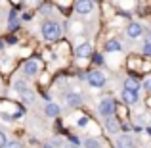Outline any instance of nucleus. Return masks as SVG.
Listing matches in <instances>:
<instances>
[{
	"instance_id": "obj_1",
	"label": "nucleus",
	"mask_w": 151,
	"mask_h": 148,
	"mask_svg": "<svg viewBox=\"0 0 151 148\" xmlns=\"http://www.w3.org/2000/svg\"><path fill=\"white\" fill-rule=\"evenodd\" d=\"M40 31H42V37H44L46 41H58V39L61 37V25H59L58 21H52V19L42 23Z\"/></svg>"
},
{
	"instance_id": "obj_2",
	"label": "nucleus",
	"mask_w": 151,
	"mask_h": 148,
	"mask_svg": "<svg viewBox=\"0 0 151 148\" xmlns=\"http://www.w3.org/2000/svg\"><path fill=\"white\" fill-rule=\"evenodd\" d=\"M115 112H117V106H115V102L111 98H105L100 102V114L103 117H113Z\"/></svg>"
},
{
	"instance_id": "obj_3",
	"label": "nucleus",
	"mask_w": 151,
	"mask_h": 148,
	"mask_svg": "<svg viewBox=\"0 0 151 148\" xmlns=\"http://www.w3.org/2000/svg\"><path fill=\"white\" fill-rule=\"evenodd\" d=\"M86 79H88V83L92 87H103L105 85V75H103L101 71H90V73L86 75Z\"/></svg>"
},
{
	"instance_id": "obj_4",
	"label": "nucleus",
	"mask_w": 151,
	"mask_h": 148,
	"mask_svg": "<svg viewBox=\"0 0 151 148\" xmlns=\"http://www.w3.org/2000/svg\"><path fill=\"white\" fill-rule=\"evenodd\" d=\"M14 87H15V90H17V93H19V94H21L23 98L27 100V102H33V100H35L33 93H31V89H29V87H27V85H25L23 81H17V83H15Z\"/></svg>"
},
{
	"instance_id": "obj_5",
	"label": "nucleus",
	"mask_w": 151,
	"mask_h": 148,
	"mask_svg": "<svg viewBox=\"0 0 151 148\" xmlns=\"http://www.w3.org/2000/svg\"><path fill=\"white\" fill-rule=\"evenodd\" d=\"M75 8H77V12L81 15H86V14H90V12H92L94 2H92V0H78V2L75 4Z\"/></svg>"
},
{
	"instance_id": "obj_6",
	"label": "nucleus",
	"mask_w": 151,
	"mask_h": 148,
	"mask_svg": "<svg viewBox=\"0 0 151 148\" xmlns=\"http://www.w3.org/2000/svg\"><path fill=\"white\" fill-rule=\"evenodd\" d=\"M142 33H144V27H142L140 23H130L128 29H126V35H128L130 39H138Z\"/></svg>"
},
{
	"instance_id": "obj_7",
	"label": "nucleus",
	"mask_w": 151,
	"mask_h": 148,
	"mask_svg": "<svg viewBox=\"0 0 151 148\" xmlns=\"http://www.w3.org/2000/svg\"><path fill=\"white\" fill-rule=\"evenodd\" d=\"M23 71H25V75H37V71H38V63L35 62V60H27L25 63H23Z\"/></svg>"
},
{
	"instance_id": "obj_8",
	"label": "nucleus",
	"mask_w": 151,
	"mask_h": 148,
	"mask_svg": "<svg viewBox=\"0 0 151 148\" xmlns=\"http://www.w3.org/2000/svg\"><path fill=\"white\" fill-rule=\"evenodd\" d=\"M105 129L109 131V133H119V129H121V121H119V119H115V117H107Z\"/></svg>"
},
{
	"instance_id": "obj_9",
	"label": "nucleus",
	"mask_w": 151,
	"mask_h": 148,
	"mask_svg": "<svg viewBox=\"0 0 151 148\" xmlns=\"http://www.w3.org/2000/svg\"><path fill=\"white\" fill-rule=\"evenodd\" d=\"M138 89H140V81H138L136 77H128L124 81V90H132V93H138Z\"/></svg>"
},
{
	"instance_id": "obj_10",
	"label": "nucleus",
	"mask_w": 151,
	"mask_h": 148,
	"mask_svg": "<svg viewBox=\"0 0 151 148\" xmlns=\"http://www.w3.org/2000/svg\"><path fill=\"white\" fill-rule=\"evenodd\" d=\"M90 54H92V46H90L88 42H82V44L77 46V56H81V58H88Z\"/></svg>"
},
{
	"instance_id": "obj_11",
	"label": "nucleus",
	"mask_w": 151,
	"mask_h": 148,
	"mask_svg": "<svg viewBox=\"0 0 151 148\" xmlns=\"http://www.w3.org/2000/svg\"><path fill=\"white\" fill-rule=\"evenodd\" d=\"M122 100H124L128 106H134L138 102V93H132V90H122Z\"/></svg>"
},
{
	"instance_id": "obj_12",
	"label": "nucleus",
	"mask_w": 151,
	"mask_h": 148,
	"mask_svg": "<svg viewBox=\"0 0 151 148\" xmlns=\"http://www.w3.org/2000/svg\"><path fill=\"white\" fill-rule=\"evenodd\" d=\"M65 100H67V104H69L71 108H77V106H81V104H82V98L78 96V94H71V93L65 96Z\"/></svg>"
},
{
	"instance_id": "obj_13",
	"label": "nucleus",
	"mask_w": 151,
	"mask_h": 148,
	"mask_svg": "<svg viewBox=\"0 0 151 148\" xmlns=\"http://www.w3.org/2000/svg\"><path fill=\"white\" fill-rule=\"evenodd\" d=\"M46 115H50V117H58L59 115V106H55V104H48V106L44 108Z\"/></svg>"
},
{
	"instance_id": "obj_14",
	"label": "nucleus",
	"mask_w": 151,
	"mask_h": 148,
	"mask_svg": "<svg viewBox=\"0 0 151 148\" xmlns=\"http://www.w3.org/2000/svg\"><path fill=\"white\" fill-rule=\"evenodd\" d=\"M105 50L107 52H117V50H121V42H119V41H109L105 44Z\"/></svg>"
},
{
	"instance_id": "obj_15",
	"label": "nucleus",
	"mask_w": 151,
	"mask_h": 148,
	"mask_svg": "<svg viewBox=\"0 0 151 148\" xmlns=\"http://www.w3.org/2000/svg\"><path fill=\"white\" fill-rule=\"evenodd\" d=\"M84 148H101V144H100V141H96V139H86Z\"/></svg>"
},
{
	"instance_id": "obj_16",
	"label": "nucleus",
	"mask_w": 151,
	"mask_h": 148,
	"mask_svg": "<svg viewBox=\"0 0 151 148\" xmlns=\"http://www.w3.org/2000/svg\"><path fill=\"white\" fill-rule=\"evenodd\" d=\"M144 54H145V56H151V33L147 35V39H145V44H144Z\"/></svg>"
},
{
	"instance_id": "obj_17",
	"label": "nucleus",
	"mask_w": 151,
	"mask_h": 148,
	"mask_svg": "<svg viewBox=\"0 0 151 148\" xmlns=\"http://www.w3.org/2000/svg\"><path fill=\"white\" fill-rule=\"evenodd\" d=\"M134 144H132V141H130L128 137H122L121 139V148H132Z\"/></svg>"
},
{
	"instance_id": "obj_18",
	"label": "nucleus",
	"mask_w": 151,
	"mask_h": 148,
	"mask_svg": "<svg viewBox=\"0 0 151 148\" xmlns=\"http://www.w3.org/2000/svg\"><path fill=\"white\" fill-rule=\"evenodd\" d=\"M6 144H8V137H6V133L0 131V148H4Z\"/></svg>"
},
{
	"instance_id": "obj_19",
	"label": "nucleus",
	"mask_w": 151,
	"mask_h": 148,
	"mask_svg": "<svg viewBox=\"0 0 151 148\" xmlns=\"http://www.w3.org/2000/svg\"><path fill=\"white\" fill-rule=\"evenodd\" d=\"M4 148H23V144L21 142H15V141H12V142H8Z\"/></svg>"
},
{
	"instance_id": "obj_20",
	"label": "nucleus",
	"mask_w": 151,
	"mask_h": 148,
	"mask_svg": "<svg viewBox=\"0 0 151 148\" xmlns=\"http://www.w3.org/2000/svg\"><path fill=\"white\" fill-rule=\"evenodd\" d=\"M144 89L147 90V93H151V79H147V81L144 83Z\"/></svg>"
},
{
	"instance_id": "obj_21",
	"label": "nucleus",
	"mask_w": 151,
	"mask_h": 148,
	"mask_svg": "<svg viewBox=\"0 0 151 148\" xmlns=\"http://www.w3.org/2000/svg\"><path fill=\"white\" fill-rule=\"evenodd\" d=\"M94 62H96V63H103L101 56H100V54H94Z\"/></svg>"
},
{
	"instance_id": "obj_22",
	"label": "nucleus",
	"mask_w": 151,
	"mask_h": 148,
	"mask_svg": "<svg viewBox=\"0 0 151 148\" xmlns=\"http://www.w3.org/2000/svg\"><path fill=\"white\" fill-rule=\"evenodd\" d=\"M86 121H88V119H86V117H82L81 121H78V125H81V127H84V125H86Z\"/></svg>"
},
{
	"instance_id": "obj_23",
	"label": "nucleus",
	"mask_w": 151,
	"mask_h": 148,
	"mask_svg": "<svg viewBox=\"0 0 151 148\" xmlns=\"http://www.w3.org/2000/svg\"><path fill=\"white\" fill-rule=\"evenodd\" d=\"M65 148H78V146H77V144H67Z\"/></svg>"
},
{
	"instance_id": "obj_24",
	"label": "nucleus",
	"mask_w": 151,
	"mask_h": 148,
	"mask_svg": "<svg viewBox=\"0 0 151 148\" xmlns=\"http://www.w3.org/2000/svg\"><path fill=\"white\" fill-rule=\"evenodd\" d=\"M4 48V41H0V50H2Z\"/></svg>"
},
{
	"instance_id": "obj_25",
	"label": "nucleus",
	"mask_w": 151,
	"mask_h": 148,
	"mask_svg": "<svg viewBox=\"0 0 151 148\" xmlns=\"http://www.w3.org/2000/svg\"><path fill=\"white\" fill-rule=\"evenodd\" d=\"M119 148H121V146H119Z\"/></svg>"
}]
</instances>
